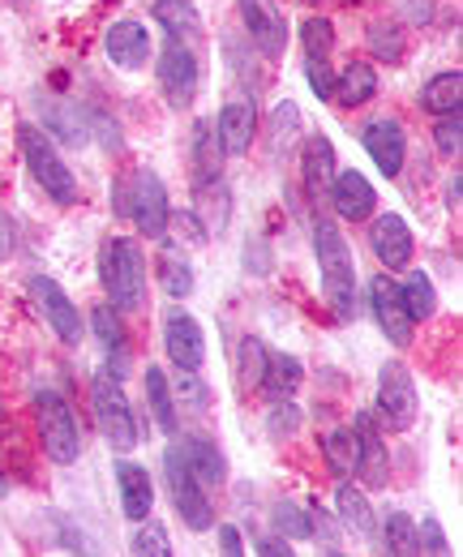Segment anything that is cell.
<instances>
[{
	"label": "cell",
	"instance_id": "obj_1",
	"mask_svg": "<svg viewBox=\"0 0 463 557\" xmlns=\"http://www.w3.org/2000/svg\"><path fill=\"white\" fill-rule=\"evenodd\" d=\"M314 253H318V271H322V292L331 300L334 318L352 322L356 318V262L352 249L339 232V223L318 214L314 219Z\"/></svg>",
	"mask_w": 463,
	"mask_h": 557
},
{
	"label": "cell",
	"instance_id": "obj_2",
	"mask_svg": "<svg viewBox=\"0 0 463 557\" xmlns=\"http://www.w3.org/2000/svg\"><path fill=\"white\" fill-rule=\"evenodd\" d=\"M99 283L112 296V309L133 313L146 309V262L142 249L125 236H108L99 249Z\"/></svg>",
	"mask_w": 463,
	"mask_h": 557
},
{
	"label": "cell",
	"instance_id": "obj_3",
	"mask_svg": "<svg viewBox=\"0 0 463 557\" xmlns=\"http://www.w3.org/2000/svg\"><path fill=\"white\" fill-rule=\"evenodd\" d=\"M17 141H22V154H26V168H31L35 185H39L57 207H73V202H77V176L69 172V163L57 154L52 138H48L39 125H22V129H17Z\"/></svg>",
	"mask_w": 463,
	"mask_h": 557
},
{
	"label": "cell",
	"instance_id": "obj_4",
	"mask_svg": "<svg viewBox=\"0 0 463 557\" xmlns=\"http://www.w3.org/2000/svg\"><path fill=\"white\" fill-rule=\"evenodd\" d=\"M35 420H39V442H44V455L52 463H77L82 459V429L77 417L57 391H39L35 395Z\"/></svg>",
	"mask_w": 463,
	"mask_h": 557
},
{
	"label": "cell",
	"instance_id": "obj_5",
	"mask_svg": "<svg viewBox=\"0 0 463 557\" xmlns=\"http://www.w3.org/2000/svg\"><path fill=\"white\" fill-rule=\"evenodd\" d=\"M90 408H95V424L103 433V442L121 455H130L137 446V417H133L130 399L121 391V377L112 373H99L95 386H90Z\"/></svg>",
	"mask_w": 463,
	"mask_h": 557
},
{
	"label": "cell",
	"instance_id": "obj_6",
	"mask_svg": "<svg viewBox=\"0 0 463 557\" xmlns=\"http://www.w3.org/2000/svg\"><path fill=\"white\" fill-rule=\"evenodd\" d=\"M117 202H121L117 210L130 214L146 240H163V236H168V219H172V210H168V189H163V181H159L155 172H146V168L133 172L130 189H121Z\"/></svg>",
	"mask_w": 463,
	"mask_h": 557
},
{
	"label": "cell",
	"instance_id": "obj_7",
	"mask_svg": "<svg viewBox=\"0 0 463 557\" xmlns=\"http://www.w3.org/2000/svg\"><path fill=\"white\" fill-rule=\"evenodd\" d=\"M159 90L168 99V108H190L198 99L202 70H198V52L185 44V39H168L163 52H159Z\"/></svg>",
	"mask_w": 463,
	"mask_h": 557
},
{
	"label": "cell",
	"instance_id": "obj_8",
	"mask_svg": "<svg viewBox=\"0 0 463 557\" xmlns=\"http://www.w3.org/2000/svg\"><path fill=\"white\" fill-rule=\"evenodd\" d=\"M416 412H421V399H416L412 373L399 360H387L382 373H378V420H382V429L407 433L416 424Z\"/></svg>",
	"mask_w": 463,
	"mask_h": 557
},
{
	"label": "cell",
	"instance_id": "obj_9",
	"mask_svg": "<svg viewBox=\"0 0 463 557\" xmlns=\"http://www.w3.org/2000/svg\"><path fill=\"white\" fill-rule=\"evenodd\" d=\"M163 472H168V488H172V502H176V515L185 519V528H190V532H210V528H215L210 497H206V488L198 485V476L185 468V459H181L176 446H168Z\"/></svg>",
	"mask_w": 463,
	"mask_h": 557
},
{
	"label": "cell",
	"instance_id": "obj_10",
	"mask_svg": "<svg viewBox=\"0 0 463 557\" xmlns=\"http://www.w3.org/2000/svg\"><path fill=\"white\" fill-rule=\"evenodd\" d=\"M241 22L266 61H279L288 52V17L279 0H241Z\"/></svg>",
	"mask_w": 463,
	"mask_h": 557
},
{
	"label": "cell",
	"instance_id": "obj_11",
	"mask_svg": "<svg viewBox=\"0 0 463 557\" xmlns=\"http://www.w3.org/2000/svg\"><path fill=\"white\" fill-rule=\"evenodd\" d=\"M31 296L39 305V313L48 318V326L57 331V339L69 344V348H77L82 344V313H77V305L65 296V287L48 275H31Z\"/></svg>",
	"mask_w": 463,
	"mask_h": 557
},
{
	"label": "cell",
	"instance_id": "obj_12",
	"mask_svg": "<svg viewBox=\"0 0 463 557\" xmlns=\"http://www.w3.org/2000/svg\"><path fill=\"white\" fill-rule=\"evenodd\" d=\"M369 309H374V318H378L382 335H387L395 348H407V344H412V331H416V322L407 318V305H403V296H399V283L391 275L374 278V287H369Z\"/></svg>",
	"mask_w": 463,
	"mask_h": 557
},
{
	"label": "cell",
	"instance_id": "obj_13",
	"mask_svg": "<svg viewBox=\"0 0 463 557\" xmlns=\"http://www.w3.org/2000/svg\"><path fill=\"white\" fill-rule=\"evenodd\" d=\"M254 134H258V108H254L249 99H232V103H223V112H219V121H215L219 150H223L228 159H241V154H249Z\"/></svg>",
	"mask_w": 463,
	"mask_h": 557
},
{
	"label": "cell",
	"instance_id": "obj_14",
	"mask_svg": "<svg viewBox=\"0 0 463 557\" xmlns=\"http://www.w3.org/2000/svg\"><path fill=\"white\" fill-rule=\"evenodd\" d=\"M361 141H365V150H369V159L378 163L382 176H399L403 154H407V134H403V125H399L395 116L369 121V125L361 129Z\"/></svg>",
	"mask_w": 463,
	"mask_h": 557
},
{
	"label": "cell",
	"instance_id": "obj_15",
	"mask_svg": "<svg viewBox=\"0 0 463 557\" xmlns=\"http://www.w3.org/2000/svg\"><path fill=\"white\" fill-rule=\"evenodd\" d=\"M369 249H374V258H378L387 271H403V267L412 262V249H416L412 227H407L399 214H378L374 227H369Z\"/></svg>",
	"mask_w": 463,
	"mask_h": 557
},
{
	"label": "cell",
	"instance_id": "obj_16",
	"mask_svg": "<svg viewBox=\"0 0 463 557\" xmlns=\"http://www.w3.org/2000/svg\"><path fill=\"white\" fill-rule=\"evenodd\" d=\"M103 52H108V61H112L117 70H130V73L146 70V61H150V35H146L142 22L121 17V22H112L108 35H103Z\"/></svg>",
	"mask_w": 463,
	"mask_h": 557
},
{
	"label": "cell",
	"instance_id": "obj_17",
	"mask_svg": "<svg viewBox=\"0 0 463 557\" xmlns=\"http://www.w3.org/2000/svg\"><path fill=\"white\" fill-rule=\"evenodd\" d=\"M163 348H168L176 369H202V360H206V335H202V326L190 313L172 309L168 322H163Z\"/></svg>",
	"mask_w": 463,
	"mask_h": 557
},
{
	"label": "cell",
	"instance_id": "obj_18",
	"mask_svg": "<svg viewBox=\"0 0 463 557\" xmlns=\"http://www.w3.org/2000/svg\"><path fill=\"white\" fill-rule=\"evenodd\" d=\"M356 476L365 481L369 488H387L391 481V459H387V446H382V433H378V420L374 417H356Z\"/></svg>",
	"mask_w": 463,
	"mask_h": 557
},
{
	"label": "cell",
	"instance_id": "obj_19",
	"mask_svg": "<svg viewBox=\"0 0 463 557\" xmlns=\"http://www.w3.org/2000/svg\"><path fill=\"white\" fill-rule=\"evenodd\" d=\"M331 207L339 219H352V223H361V219H369L374 207H378V194H374V185L352 168V172H334L331 181Z\"/></svg>",
	"mask_w": 463,
	"mask_h": 557
},
{
	"label": "cell",
	"instance_id": "obj_20",
	"mask_svg": "<svg viewBox=\"0 0 463 557\" xmlns=\"http://www.w3.org/2000/svg\"><path fill=\"white\" fill-rule=\"evenodd\" d=\"M176 450H181L185 468L198 476L202 488H219L223 481H228V463H223V455H219V446H215L210 437H202V433H185V437L176 442Z\"/></svg>",
	"mask_w": 463,
	"mask_h": 557
},
{
	"label": "cell",
	"instance_id": "obj_21",
	"mask_svg": "<svg viewBox=\"0 0 463 557\" xmlns=\"http://www.w3.org/2000/svg\"><path fill=\"white\" fill-rule=\"evenodd\" d=\"M117 488H121V510H125V519H133V523L150 519L155 485H150V472H146L142 463L121 459V463H117Z\"/></svg>",
	"mask_w": 463,
	"mask_h": 557
},
{
	"label": "cell",
	"instance_id": "obj_22",
	"mask_svg": "<svg viewBox=\"0 0 463 557\" xmlns=\"http://www.w3.org/2000/svg\"><path fill=\"white\" fill-rule=\"evenodd\" d=\"M301 176H305L309 198H322V194L331 189V181H334V146L322 138V134L305 141V150H301Z\"/></svg>",
	"mask_w": 463,
	"mask_h": 557
},
{
	"label": "cell",
	"instance_id": "obj_23",
	"mask_svg": "<svg viewBox=\"0 0 463 557\" xmlns=\"http://www.w3.org/2000/svg\"><path fill=\"white\" fill-rule=\"evenodd\" d=\"M374 95H378V70L365 65V61H352V65H343V73L334 77L331 103H339V108H361Z\"/></svg>",
	"mask_w": 463,
	"mask_h": 557
},
{
	"label": "cell",
	"instance_id": "obj_24",
	"mask_svg": "<svg viewBox=\"0 0 463 557\" xmlns=\"http://www.w3.org/2000/svg\"><path fill=\"white\" fill-rule=\"evenodd\" d=\"M305 382V364L288 351H266V373H263V391L270 399H292L296 386Z\"/></svg>",
	"mask_w": 463,
	"mask_h": 557
},
{
	"label": "cell",
	"instance_id": "obj_25",
	"mask_svg": "<svg viewBox=\"0 0 463 557\" xmlns=\"http://www.w3.org/2000/svg\"><path fill=\"white\" fill-rule=\"evenodd\" d=\"M334 506H339V519H343V528H352L356 536H374L378 532V519H374V506H369V497L361 493L356 485H343L334 488Z\"/></svg>",
	"mask_w": 463,
	"mask_h": 557
},
{
	"label": "cell",
	"instance_id": "obj_26",
	"mask_svg": "<svg viewBox=\"0 0 463 557\" xmlns=\"http://www.w3.org/2000/svg\"><path fill=\"white\" fill-rule=\"evenodd\" d=\"M90 326H95L99 344L108 348V356L117 360V377H121V373H125V364H130V335H125L121 318L112 313V305H99V309L90 313Z\"/></svg>",
	"mask_w": 463,
	"mask_h": 557
},
{
	"label": "cell",
	"instance_id": "obj_27",
	"mask_svg": "<svg viewBox=\"0 0 463 557\" xmlns=\"http://www.w3.org/2000/svg\"><path fill=\"white\" fill-rule=\"evenodd\" d=\"M460 99H463V73L460 70L429 77V82H425V90H421V108H425V112H434V116L460 112Z\"/></svg>",
	"mask_w": 463,
	"mask_h": 557
},
{
	"label": "cell",
	"instance_id": "obj_28",
	"mask_svg": "<svg viewBox=\"0 0 463 557\" xmlns=\"http://www.w3.org/2000/svg\"><path fill=\"white\" fill-rule=\"evenodd\" d=\"M155 22L172 35V39H194L202 30V13L194 9V0H155Z\"/></svg>",
	"mask_w": 463,
	"mask_h": 557
},
{
	"label": "cell",
	"instance_id": "obj_29",
	"mask_svg": "<svg viewBox=\"0 0 463 557\" xmlns=\"http://www.w3.org/2000/svg\"><path fill=\"white\" fill-rule=\"evenodd\" d=\"M219 138H215V121L194 125V172H198V189L219 185Z\"/></svg>",
	"mask_w": 463,
	"mask_h": 557
},
{
	"label": "cell",
	"instance_id": "obj_30",
	"mask_svg": "<svg viewBox=\"0 0 463 557\" xmlns=\"http://www.w3.org/2000/svg\"><path fill=\"white\" fill-rule=\"evenodd\" d=\"M146 404H150L155 424L163 433H176V399H172V386H168L159 364H146Z\"/></svg>",
	"mask_w": 463,
	"mask_h": 557
},
{
	"label": "cell",
	"instance_id": "obj_31",
	"mask_svg": "<svg viewBox=\"0 0 463 557\" xmlns=\"http://www.w3.org/2000/svg\"><path fill=\"white\" fill-rule=\"evenodd\" d=\"M159 287L172 296V300H185L194 292V262L185 253H176L172 245L159 253Z\"/></svg>",
	"mask_w": 463,
	"mask_h": 557
},
{
	"label": "cell",
	"instance_id": "obj_32",
	"mask_svg": "<svg viewBox=\"0 0 463 557\" xmlns=\"http://www.w3.org/2000/svg\"><path fill=\"white\" fill-rule=\"evenodd\" d=\"M356 450H361V442H356V429L352 424H339V429H331L322 437V455H327L334 476H352L356 472Z\"/></svg>",
	"mask_w": 463,
	"mask_h": 557
},
{
	"label": "cell",
	"instance_id": "obj_33",
	"mask_svg": "<svg viewBox=\"0 0 463 557\" xmlns=\"http://www.w3.org/2000/svg\"><path fill=\"white\" fill-rule=\"evenodd\" d=\"M399 296H403L412 322H429L438 313V292H434V278L425 275V271H412L407 283L399 287Z\"/></svg>",
	"mask_w": 463,
	"mask_h": 557
},
{
	"label": "cell",
	"instance_id": "obj_34",
	"mask_svg": "<svg viewBox=\"0 0 463 557\" xmlns=\"http://www.w3.org/2000/svg\"><path fill=\"white\" fill-rule=\"evenodd\" d=\"M382 545H387L391 557L421 554V536H416L412 515H403V510H391V515H387V523H382Z\"/></svg>",
	"mask_w": 463,
	"mask_h": 557
},
{
	"label": "cell",
	"instance_id": "obj_35",
	"mask_svg": "<svg viewBox=\"0 0 463 557\" xmlns=\"http://www.w3.org/2000/svg\"><path fill=\"white\" fill-rule=\"evenodd\" d=\"M48 134H52V138H65L69 146H86V138H90V129H86L77 103H65V99L48 108Z\"/></svg>",
	"mask_w": 463,
	"mask_h": 557
},
{
	"label": "cell",
	"instance_id": "obj_36",
	"mask_svg": "<svg viewBox=\"0 0 463 557\" xmlns=\"http://www.w3.org/2000/svg\"><path fill=\"white\" fill-rule=\"evenodd\" d=\"M270 523H275V532H283L288 541H309V536H314V519H309V510L296 506V502H279L275 515H270Z\"/></svg>",
	"mask_w": 463,
	"mask_h": 557
},
{
	"label": "cell",
	"instance_id": "obj_37",
	"mask_svg": "<svg viewBox=\"0 0 463 557\" xmlns=\"http://www.w3.org/2000/svg\"><path fill=\"white\" fill-rule=\"evenodd\" d=\"M266 344L263 339H241V382L245 391H263V373H266Z\"/></svg>",
	"mask_w": 463,
	"mask_h": 557
},
{
	"label": "cell",
	"instance_id": "obj_38",
	"mask_svg": "<svg viewBox=\"0 0 463 557\" xmlns=\"http://www.w3.org/2000/svg\"><path fill=\"white\" fill-rule=\"evenodd\" d=\"M369 48H374V57H382V61H403V26L395 22H374L369 26Z\"/></svg>",
	"mask_w": 463,
	"mask_h": 557
},
{
	"label": "cell",
	"instance_id": "obj_39",
	"mask_svg": "<svg viewBox=\"0 0 463 557\" xmlns=\"http://www.w3.org/2000/svg\"><path fill=\"white\" fill-rule=\"evenodd\" d=\"M133 554H142V557H172V541H168V532H163L159 523L142 519V528H137V536H133Z\"/></svg>",
	"mask_w": 463,
	"mask_h": 557
},
{
	"label": "cell",
	"instance_id": "obj_40",
	"mask_svg": "<svg viewBox=\"0 0 463 557\" xmlns=\"http://www.w3.org/2000/svg\"><path fill=\"white\" fill-rule=\"evenodd\" d=\"M301 39H305L309 61H327V52H331V44H334V26L327 17H309L305 30H301Z\"/></svg>",
	"mask_w": 463,
	"mask_h": 557
},
{
	"label": "cell",
	"instance_id": "obj_41",
	"mask_svg": "<svg viewBox=\"0 0 463 557\" xmlns=\"http://www.w3.org/2000/svg\"><path fill=\"white\" fill-rule=\"evenodd\" d=\"M296 424H301V412H296V404H288V399H275V408H270V417H266V429H270V437H292V433H296Z\"/></svg>",
	"mask_w": 463,
	"mask_h": 557
},
{
	"label": "cell",
	"instance_id": "obj_42",
	"mask_svg": "<svg viewBox=\"0 0 463 557\" xmlns=\"http://www.w3.org/2000/svg\"><path fill=\"white\" fill-rule=\"evenodd\" d=\"M176 391H181V404H190V408H198V412L210 404V391H206V382L198 377V369H181Z\"/></svg>",
	"mask_w": 463,
	"mask_h": 557
},
{
	"label": "cell",
	"instance_id": "obj_43",
	"mask_svg": "<svg viewBox=\"0 0 463 557\" xmlns=\"http://www.w3.org/2000/svg\"><path fill=\"white\" fill-rule=\"evenodd\" d=\"M434 138H438V150H442V154H460V141H463L460 112H447V116H438V129H434Z\"/></svg>",
	"mask_w": 463,
	"mask_h": 557
},
{
	"label": "cell",
	"instance_id": "obj_44",
	"mask_svg": "<svg viewBox=\"0 0 463 557\" xmlns=\"http://www.w3.org/2000/svg\"><path fill=\"white\" fill-rule=\"evenodd\" d=\"M168 223H172L176 232H185V236H190V245H206V240H210V232L202 227L198 214H194V210H176V214H172Z\"/></svg>",
	"mask_w": 463,
	"mask_h": 557
},
{
	"label": "cell",
	"instance_id": "obj_45",
	"mask_svg": "<svg viewBox=\"0 0 463 557\" xmlns=\"http://www.w3.org/2000/svg\"><path fill=\"white\" fill-rule=\"evenodd\" d=\"M416 536H421V549H425V554H451V545H447L438 519H425V523L416 528Z\"/></svg>",
	"mask_w": 463,
	"mask_h": 557
},
{
	"label": "cell",
	"instance_id": "obj_46",
	"mask_svg": "<svg viewBox=\"0 0 463 557\" xmlns=\"http://www.w3.org/2000/svg\"><path fill=\"white\" fill-rule=\"evenodd\" d=\"M305 77H309V86L318 90V99H327V103H331L334 99V73L327 70V61H309Z\"/></svg>",
	"mask_w": 463,
	"mask_h": 557
},
{
	"label": "cell",
	"instance_id": "obj_47",
	"mask_svg": "<svg viewBox=\"0 0 463 557\" xmlns=\"http://www.w3.org/2000/svg\"><path fill=\"white\" fill-rule=\"evenodd\" d=\"M219 545H223V554L228 557L245 554V541H241V532H236V528H219Z\"/></svg>",
	"mask_w": 463,
	"mask_h": 557
},
{
	"label": "cell",
	"instance_id": "obj_48",
	"mask_svg": "<svg viewBox=\"0 0 463 557\" xmlns=\"http://www.w3.org/2000/svg\"><path fill=\"white\" fill-rule=\"evenodd\" d=\"M17 249V232H13V223H9V214L0 210V258H9Z\"/></svg>",
	"mask_w": 463,
	"mask_h": 557
},
{
	"label": "cell",
	"instance_id": "obj_49",
	"mask_svg": "<svg viewBox=\"0 0 463 557\" xmlns=\"http://www.w3.org/2000/svg\"><path fill=\"white\" fill-rule=\"evenodd\" d=\"M258 554L263 557H288L292 554V549H288V536H283V541H263V545H258Z\"/></svg>",
	"mask_w": 463,
	"mask_h": 557
},
{
	"label": "cell",
	"instance_id": "obj_50",
	"mask_svg": "<svg viewBox=\"0 0 463 557\" xmlns=\"http://www.w3.org/2000/svg\"><path fill=\"white\" fill-rule=\"evenodd\" d=\"M4 493H9V481H4V476H0V497H4Z\"/></svg>",
	"mask_w": 463,
	"mask_h": 557
},
{
	"label": "cell",
	"instance_id": "obj_51",
	"mask_svg": "<svg viewBox=\"0 0 463 557\" xmlns=\"http://www.w3.org/2000/svg\"><path fill=\"white\" fill-rule=\"evenodd\" d=\"M0 420H4V395H0Z\"/></svg>",
	"mask_w": 463,
	"mask_h": 557
},
{
	"label": "cell",
	"instance_id": "obj_52",
	"mask_svg": "<svg viewBox=\"0 0 463 557\" xmlns=\"http://www.w3.org/2000/svg\"><path fill=\"white\" fill-rule=\"evenodd\" d=\"M17 4H26V0H17Z\"/></svg>",
	"mask_w": 463,
	"mask_h": 557
}]
</instances>
